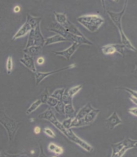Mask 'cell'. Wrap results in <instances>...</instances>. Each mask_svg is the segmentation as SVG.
I'll return each instance as SVG.
<instances>
[{
  "instance_id": "cb8c5ba5",
  "label": "cell",
  "mask_w": 137,
  "mask_h": 157,
  "mask_svg": "<svg viewBox=\"0 0 137 157\" xmlns=\"http://www.w3.org/2000/svg\"><path fill=\"white\" fill-rule=\"evenodd\" d=\"M65 105L63 102L59 101L56 106H55V109L57 113L61 115H65Z\"/></svg>"
},
{
  "instance_id": "603a6c76",
  "label": "cell",
  "mask_w": 137,
  "mask_h": 157,
  "mask_svg": "<svg viewBox=\"0 0 137 157\" xmlns=\"http://www.w3.org/2000/svg\"><path fill=\"white\" fill-rule=\"evenodd\" d=\"M42 103V102L41 101L40 99L36 100V101L33 102V103L31 105V106H29V108L27 110L26 113H27V114H31L32 112H33V111L36 110L41 105Z\"/></svg>"
},
{
  "instance_id": "7c38bea8",
  "label": "cell",
  "mask_w": 137,
  "mask_h": 157,
  "mask_svg": "<svg viewBox=\"0 0 137 157\" xmlns=\"http://www.w3.org/2000/svg\"><path fill=\"white\" fill-rule=\"evenodd\" d=\"M62 26L64 28H65L68 32H69L72 34H74L75 36H80V37H84L82 33L79 31L78 28H76L72 23L70 21L68 20L65 24H64Z\"/></svg>"
},
{
  "instance_id": "d6a6232c",
  "label": "cell",
  "mask_w": 137,
  "mask_h": 157,
  "mask_svg": "<svg viewBox=\"0 0 137 157\" xmlns=\"http://www.w3.org/2000/svg\"><path fill=\"white\" fill-rule=\"evenodd\" d=\"M53 152H54L55 154L59 155H60L63 153V150L62 148L60 147V146H56V148H55V150H54Z\"/></svg>"
},
{
  "instance_id": "4fadbf2b",
  "label": "cell",
  "mask_w": 137,
  "mask_h": 157,
  "mask_svg": "<svg viewBox=\"0 0 137 157\" xmlns=\"http://www.w3.org/2000/svg\"><path fill=\"white\" fill-rule=\"evenodd\" d=\"M32 30V28L31 26L29 25V24L26 22L22 26L21 28L19 29L18 32H17V33L14 35V37H13L12 40H14L17 38L24 36L28 33L30 32Z\"/></svg>"
},
{
  "instance_id": "2e32d148",
  "label": "cell",
  "mask_w": 137,
  "mask_h": 157,
  "mask_svg": "<svg viewBox=\"0 0 137 157\" xmlns=\"http://www.w3.org/2000/svg\"><path fill=\"white\" fill-rule=\"evenodd\" d=\"M94 108H92V106L91 105L90 103H88L87 105L85 106L84 107H83L82 109L79 111L78 114H76V117L75 118L78 120L83 119L85 117V116L90 113Z\"/></svg>"
},
{
  "instance_id": "f546056e",
  "label": "cell",
  "mask_w": 137,
  "mask_h": 157,
  "mask_svg": "<svg viewBox=\"0 0 137 157\" xmlns=\"http://www.w3.org/2000/svg\"><path fill=\"white\" fill-rule=\"evenodd\" d=\"M48 96V89H46V90H45L42 95L41 96L40 100L42 102V103L43 104H46L47 103V101L48 99V98L49 97Z\"/></svg>"
},
{
  "instance_id": "6da1fadb",
  "label": "cell",
  "mask_w": 137,
  "mask_h": 157,
  "mask_svg": "<svg viewBox=\"0 0 137 157\" xmlns=\"http://www.w3.org/2000/svg\"><path fill=\"white\" fill-rule=\"evenodd\" d=\"M48 30L51 32H55L58 33L60 36L63 37L68 41H71L72 43L76 42L81 44L93 45V43L88 40L85 37H80V36H75L72 34L62 26L59 24L57 22H52L50 26L48 27Z\"/></svg>"
},
{
  "instance_id": "8fae6325",
  "label": "cell",
  "mask_w": 137,
  "mask_h": 157,
  "mask_svg": "<svg viewBox=\"0 0 137 157\" xmlns=\"http://www.w3.org/2000/svg\"><path fill=\"white\" fill-rule=\"evenodd\" d=\"M45 43V39L44 38L41 32L40 24L34 29V46L43 47Z\"/></svg>"
},
{
  "instance_id": "4316f807",
  "label": "cell",
  "mask_w": 137,
  "mask_h": 157,
  "mask_svg": "<svg viewBox=\"0 0 137 157\" xmlns=\"http://www.w3.org/2000/svg\"><path fill=\"white\" fill-rule=\"evenodd\" d=\"M6 71L8 75L12 73L13 68V60L12 56L9 55L6 62Z\"/></svg>"
},
{
  "instance_id": "3957f363",
  "label": "cell",
  "mask_w": 137,
  "mask_h": 157,
  "mask_svg": "<svg viewBox=\"0 0 137 157\" xmlns=\"http://www.w3.org/2000/svg\"><path fill=\"white\" fill-rule=\"evenodd\" d=\"M77 21L91 32H95L98 30L104 22V19L102 17L95 15L80 16L78 18Z\"/></svg>"
},
{
  "instance_id": "74e56055",
  "label": "cell",
  "mask_w": 137,
  "mask_h": 157,
  "mask_svg": "<svg viewBox=\"0 0 137 157\" xmlns=\"http://www.w3.org/2000/svg\"><path fill=\"white\" fill-rule=\"evenodd\" d=\"M41 132V128L39 127H36L35 128H34V133L38 134L39 133H40Z\"/></svg>"
},
{
  "instance_id": "5b68a950",
  "label": "cell",
  "mask_w": 137,
  "mask_h": 157,
  "mask_svg": "<svg viewBox=\"0 0 137 157\" xmlns=\"http://www.w3.org/2000/svg\"><path fill=\"white\" fill-rule=\"evenodd\" d=\"M127 1L125 2V6L123 8V10L122 12L119 13L113 12H110L108 11L107 12L108 13L109 16L110 17V18L112 19V21L113 23H114V24L119 29V33L121 34V36H123L125 34L123 32V30H122V18L123 14L125 13V11L126 7L127 5Z\"/></svg>"
},
{
  "instance_id": "1f68e13d",
  "label": "cell",
  "mask_w": 137,
  "mask_h": 157,
  "mask_svg": "<svg viewBox=\"0 0 137 157\" xmlns=\"http://www.w3.org/2000/svg\"><path fill=\"white\" fill-rule=\"evenodd\" d=\"M43 131L46 134H47L49 137L52 138H55V133L50 128H45L43 129Z\"/></svg>"
},
{
  "instance_id": "7a4b0ae2",
  "label": "cell",
  "mask_w": 137,
  "mask_h": 157,
  "mask_svg": "<svg viewBox=\"0 0 137 157\" xmlns=\"http://www.w3.org/2000/svg\"><path fill=\"white\" fill-rule=\"evenodd\" d=\"M51 123L53 124L62 133H63L64 134H65L68 139L76 144H78L85 150H86L89 152H92L94 151V148L92 147L91 146L88 145L86 142H85L82 139L79 138V137H77L74 134V132H72V130L70 128L67 129L64 127L62 123H60L56 118L52 121Z\"/></svg>"
},
{
  "instance_id": "8d00e7d4",
  "label": "cell",
  "mask_w": 137,
  "mask_h": 157,
  "mask_svg": "<svg viewBox=\"0 0 137 157\" xmlns=\"http://www.w3.org/2000/svg\"><path fill=\"white\" fill-rule=\"evenodd\" d=\"M37 61L38 64L42 65L44 62V58H38Z\"/></svg>"
},
{
  "instance_id": "44dd1931",
  "label": "cell",
  "mask_w": 137,
  "mask_h": 157,
  "mask_svg": "<svg viewBox=\"0 0 137 157\" xmlns=\"http://www.w3.org/2000/svg\"><path fill=\"white\" fill-rule=\"evenodd\" d=\"M53 13L55 14L57 23H58L61 25H63L64 24H65L68 20L66 15L64 14L56 12H53Z\"/></svg>"
},
{
  "instance_id": "ab89813d",
  "label": "cell",
  "mask_w": 137,
  "mask_h": 157,
  "mask_svg": "<svg viewBox=\"0 0 137 157\" xmlns=\"http://www.w3.org/2000/svg\"><path fill=\"white\" fill-rule=\"evenodd\" d=\"M20 10V8H19V6H16L15 8H14V10L16 12H19Z\"/></svg>"
},
{
  "instance_id": "e575fe53",
  "label": "cell",
  "mask_w": 137,
  "mask_h": 157,
  "mask_svg": "<svg viewBox=\"0 0 137 157\" xmlns=\"http://www.w3.org/2000/svg\"><path fill=\"white\" fill-rule=\"evenodd\" d=\"M128 112L133 115H135L137 117V107L132 108L128 110Z\"/></svg>"
},
{
  "instance_id": "d590c367",
  "label": "cell",
  "mask_w": 137,
  "mask_h": 157,
  "mask_svg": "<svg viewBox=\"0 0 137 157\" xmlns=\"http://www.w3.org/2000/svg\"><path fill=\"white\" fill-rule=\"evenodd\" d=\"M56 145H55V143H51L50 145H48V149L49 151L53 152L55 150V148H56Z\"/></svg>"
},
{
  "instance_id": "ac0fdd59",
  "label": "cell",
  "mask_w": 137,
  "mask_h": 157,
  "mask_svg": "<svg viewBox=\"0 0 137 157\" xmlns=\"http://www.w3.org/2000/svg\"><path fill=\"white\" fill-rule=\"evenodd\" d=\"M41 20H42L41 17H35L32 16L29 14H27L26 22L31 26L32 29H35L36 27H37L38 25L40 24Z\"/></svg>"
},
{
  "instance_id": "484cf974",
  "label": "cell",
  "mask_w": 137,
  "mask_h": 157,
  "mask_svg": "<svg viewBox=\"0 0 137 157\" xmlns=\"http://www.w3.org/2000/svg\"><path fill=\"white\" fill-rule=\"evenodd\" d=\"M34 46V29H32L29 32L28 41L25 48Z\"/></svg>"
},
{
  "instance_id": "ffe728a7",
  "label": "cell",
  "mask_w": 137,
  "mask_h": 157,
  "mask_svg": "<svg viewBox=\"0 0 137 157\" xmlns=\"http://www.w3.org/2000/svg\"><path fill=\"white\" fill-rule=\"evenodd\" d=\"M65 112L67 118H73L76 117V112L74 109L72 104H67L65 105Z\"/></svg>"
},
{
  "instance_id": "30bf717a",
  "label": "cell",
  "mask_w": 137,
  "mask_h": 157,
  "mask_svg": "<svg viewBox=\"0 0 137 157\" xmlns=\"http://www.w3.org/2000/svg\"><path fill=\"white\" fill-rule=\"evenodd\" d=\"M105 120L107 127L110 130H113L116 126L122 122L116 112L113 113L110 117L107 119H105Z\"/></svg>"
},
{
  "instance_id": "52a82bcc",
  "label": "cell",
  "mask_w": 137,
  "mask_h": 157,
  "mask_svg": "<svg viewBox=\"0 0 137 157\" xmlns=\"http://www.w3.org/2000/svg\"><path fill=\"white\" fill-rule=\"evenodd\" d=\"M80 45V44L76 43V42H74V43H72V45L71 47H69L67 49L65 50L64 51H60V52L53 51L52 53L54 54L55 56H62L66 58V60L69 61L72 56L74 54V53L75 52L76 50L78 49L79 46Z\"/></svg>"
},
{
  "instance_id": "277c9868",
  "label": "cell",
  "mask_w": 137,
  "mask_h": 157,
  "mask_svg": "<svg viewBox=\"0 0 137 157\" xmlns=\"http://www.w3.org/2000/svg\"><path fill=\"white\" fill-rule=\"evenodd\" d=\"M0 123L3 125L8 133L10 141H13L19 128V122L10 118L3 111L1 112Z\"/></svg>"
},
{
  "instance_id": "836d02e7",
  "label": "cell",
  "mask_w": 137,
  "mask_h": 157,
  "mask_svg": "<svg viewBox=\"0 0 137 157\" xmlns=\"http://www.w3.org/2000/svg\"><path fill=\"white\" fill-rule=\"evenodd\" d=\"M120 89H125V90L128 91V92L132 94V96H133L134 97L136 98L137 99V92H136V91H133V90H131V89H127V88H120Z\"/></svg>"
},
{
  "instance_id": "9c48e42d",
  "label": "cell",
  "mask_w": 137,
  "mask_h": 157,
  "mask_svg": "<svg viewBox=\"0 0 137 157\" xmlns=\"http://www.w3.org/2000/svg\"><path fill=\"white\" fill-rule=\"evenodd\" d=\"M20 61L33 72L35 73L37 71L32 57L24 53L23 58L20 60Z\"/></svg>"
},
{
  "instance_id": "83f0119b",
  "label": "cell",
  "mask_w": 137,
  "mask_h": 157,
  "mask_svg": "<svg viewBox=\"0 0 137 157\" xmlns=\"http://www.w3.org/2000/svg\"><path fill=\"white\" fill-rule=\"evenodd\" d=\"M58 101L59 100H57L56 98H55L53 97L50 96L47 100L46 104H48L51 107H55L56 106Z\"/></svg>"
},
{
  "instance_id": "60d3db41",
  "label": "cell",
  "mask_w": 137,
  "mask_h": 157,
  "mask_svg": "<svg viewBox=\"0 0 137 157\" xmlns=\"http://www.w3.org/2000/svg\"><path fill=\"white\" fill-rule=\"evenodd\" d=\"M135 71H136V73L137 74V64H136V69L135 70Z\"/></svg>"
},
{
  "instance_id": "5bb4252c",
  "label": "cell",
  "mask_w": 137,
  "mask_h": 157,
  "mask_svg": "<svg viewBox=\"0 0 137 157\" xmlns=\"http://www.w3.org/2000/svg\"><path fill=\"white\" fill-rule=\"evenodd\" d=\"M42 46H33L24 50V52L25 54H28L33 58V57H36L40 54L42 51Z\"/></svg>"
},
{
  "instance_id": "7402d4cb",
  "label": "cell",
  "mask_w": 137,
  "mask_h": 157,
  "mask_svg": "<svg viewBox=\"0 0 137 157\" xmlns=\"http://www.w3.org/2000/svg\"><path fill=\"white\" fill-rule=\"evenodd\" d=\"M61 101L63 102L65 105L72 104V97L68 93V89H65L61 99Z\"/></svg>"
},
{
  "instance_id": "f35d334b",
  "label": "cell",
  "mask_w": 137,
  "mask_h": 157,
  "mask_svg": "<svg viewBox=\"0 0 137 157\" xmlns=\"http://www.w3.org/2000/svg\"><path fill=\"white\" fill-rule=\"evenodd\" d=\"M130 99L132 100V101L135 104H136L137 105V99L136 98L134 97L133 96H131L130 97Z\"/></svg>"
},
{
  "instance_id": "9a60e30c",
  "label": "cell",
  "mask_w": 137,
  "mask_h": 157,
  "mask_svg": "<svg viewBox=\"0 0 137 157\" xmlns=\"http://www.w3.org/2000/svg\"><path fill=\"white\" fill-rule=\"evenodd\" d=\"M100 112V110H95V109H94L90 113H88L85 116V117L83 118L84 123H85V125H89V124L92 123L95 119V118L97 117L98 113Z\"/></svg>"
},
{
  "instance_id": "f1b7e54d",
  "label": "cell",
  "mask_w": 137,
  "mask_h": 157,
  "mask_svg": "<svg viewBox=\"0 0 137 157\" xmlns=\"http://www.w3.org/2000/svg\"><path fill=\"white\" fill-rule=\"evenodd\" d=\"M82 85H79L73 87L70 89H68V93L70 94V96L72 97L74 95L77 93L82 89Z\"/></svg>"
},
{
  "instance_id": "ba28073f",
  "label": "cell",
  "mask_w": 137,
  "mask_h": 157,
  "mask_svg": "<svg viewBox=\"0 0 137 157\" xmlns=\"http://www.w3.org/2000/svg\"><path fill=\"white\" fill-rule=\"evenodd\" d=\"M75 66H76V65L72 64L71 65H70L69 66L64 67V68L60 69L57 70H55V71H52V72H50L48 73L39 72L36 71L35 73H34V76H35L36 84L38 85V84H39L40 82L42 81V80L44 79L45 78L47 77L48 76L52 75L53 74L59 72H61V71H64V70L72 68H73V67H75Z\"/></svg>"
},
{
  "instance_id": "4dcf8cb0",
  "label": "cell",
  "mask_w": 137,
  "mask_h": 157,
  "mask_svg": "<svg viewBox=\"0 0 137 157\" xmlns=\"http://www.w3.org/2000/svg\"><path fill=\"white\" fill-rule=\"evenodd\" d=\"M72 120V118H68L67 119L64 120L62 123L64 127L67 129H69L70 128V126L71 125Z\"/></svg>"
},
{
  "instance_id": "d6986e66",
  "label": "cell",
  "mask_w": 137,
  "mask_h": 157,
  "mask_svg": "<svg viewBox=\"0 0 137 157\" xmlns=\"http://www.w3.org/2000/svg\"><path fill=\"white\" fill-rule=\"evenodd\" d=\"M38 117L40 119H46L51 122L53 119H55V118H56V117L55 116L52 110V109L49 108L45 112L38 115Z\"/></svg>"
},
{
  "instance_id": "d4e9b609",
  "label": "cell",
  "mask_w": 137,
  "mask_h": 157,
  "mask_svg": "<svg viewBox=\"0 0 137 157\" xmlns=\"http://www.w3.org/2000/svg\"><path fill=\"white\" fill-rule=\"evenodd\" d=\"M65 89H57L56 90H55L51 95V96L56 98L59 101H61L63 95L64 91H65Z\"/></svg>"
},
{
  "instance_id": "e0dca14e",
  "label": "cell",
  "mask_w": 137,
  "mask_h": 157,
  "mask_svg": "<svg viewBox=\"0 0 137 157\" xmlns=\"http://www.w3.org/2000/svg\"><path fill=\"white\" fill-rule=\"evenodd\" d=\"M63 41H68L65 38H64L63 37L60 36L59 34H57L55 36L45 39V43L44 45H48L52 44L53 43L63 42Z\"/></svg>"
},
{
  "instance_id": "8992f818",
  "label": "cell",
  "mask_w": 137,
  "mask_h": 157,
  "mask_svg": "<svg viewBox=\"0 0 137 157\" xmlns=\"http://www.w3.org/2000/svg\"><path fill=\"white\" fill-rule=\"evenodd\" d=\"M125 46L120 44H110L104 46L102 47L103 53L105 54H110L118 52L122 56H124V48Z\"/></svg>"
}]
</instances>
